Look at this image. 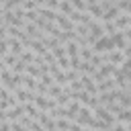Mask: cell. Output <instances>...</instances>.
<instances>
[{
  "instance_id": "cell-1",
  "label": "cell",
  "mask_w": 131,
  "mask_h": 131,
  "mask_svg": "<svg viewBox=\"0 0 131 131\" xmlns=\"http://www.w3.org/2000/svg\"><path fill=\"white\" fill-rule=\"evenodd\" d=\"M108 51H115L113 39H111V37H106V35H102V37H100V39L92 45V53L100 55V53H108Z\"/></svg>"
},
{
  "instance_id": "cell-2",
  "label": "cell",
  "mask_w": 131,
  "mask_h": 131,
  "mask_svg": "<svg viewBox=\"0 0 131 131\" xmlns=\"http://www.w3.org/2000/svg\"><path fill=\"white\" fill-rule=\"evenodd\" d=\"M80 82H82V90L88 92L90 96H98V88H96V82L90 78V76H80Z\"/></svg>"
},
{
  "instance_id": "cell-3",
  "label": "cell",
  "mask_w": 131,
  "mask_h": 131,
  "mask_svg": "<svg viewBox=\"0 0 131 131\" xmlns=\"http://www.w3.org/2000/svg\"><path fill=\"white\" fill-rule=\"evenodd\" d=\"M92 113H94V117H96V119H100V121H102V123H106L108 127H113V125H115V115H111L104 106H96Z\"/></svg>"
},
{
  "instance_id": "cell-4",
  "label": "cell",
  "mask_w": 131,
  "mask_h": 131,
  "mask_svg": "<svg viewBox=\"0 0 131 131\" xmlns=\"http://www.w3.org/2000/svg\"><path fill=\"white\" fill-rule=\"evenodd\" d=\"M23 115H25V104H16V106H12V108L6 111V121H8V123H14V121H18Z\"/></svg>"
},
{
  "instance_id": "cell-5",
  "label": "cell",
  "mask_w": 131,
  "mask_h": 131,
  "mask_svg": "<svg viewBox=\"0 0 131 131\" xmlns=\"http://www.w3.org/2000/svg\"><path fill=\"white\" fill-rule=\"evenodd\" d=\"M66 55H68V59H76V57H80V45L74 43V41L66 43Z\"/></svg>"
},
{
  "instance_id": "cell-6",
  "label": "cell",
  "mask_w": 131,
  "mask_h": 131,
  "mask_svg": "<svg viewBox=\"0 0 131 131\" xmlns=\"http://www.w3.org/2000/svg\"><path fill=\"white\" fill-rule=\"evenodd\" d=\"M115 123H119V125H129L131 123V108H123L117 117H115Z\"/></svg>"
},
{
  "instance_id": "cell-7",
  "label": "cell",
  "mask_w": 131,
  "mask_h": 131,
  "mask_svg": "<svg viewBox=\"0 0 131 131\" xmlns=\"http://www.w3.org/2000/svg\"><path fill=\"white\" fill-rule=\"evenodd\" d=\"M37 82H39V80H35V78H31V76L23 74V86H20V88H25V90H29V92H35Z\"/></svg>"
},
{
  "instance_id": "cell-8",
  "label": "cell",
  "mask_w": 131,
  "mask_h": 131,
  "mask_svg": "<svg viewBox=\"0 0 131 131\" xmlns=\"http://www.w3.org/2000/svg\"><path fill=\"white\" fill-rule=\"evenodd\" d=\"M25 74L27 76H31V78H41V70H39V66H35V63H29L27 68H25Z\"/></svg>"
},
{
  "instance_id": "cell-9",
  "label": "cell",
  "mask_w": 131,
  "mask_h": 131,
  "mask_svg": "<svg viewBox=\"0 0 131 131\" xmlns=\"http://www.w3.org/2000/svg\"><path fill=\"white\" fill-rule=\"evenodd\" d=\"M25 115H27L31 121H37V117H39V108H37L35 104H25Z\"/></svg>"
},
{
  "instance_id": "cell-10",
  "label": "cell",
  "mask_w": 131,
  "mask_h": 131,
  "mask_svg": "<svg viewBox=\"0 0 131 131\" xmlns=\"http://www.w3.org/2000/svg\"><path fill=\"white\" fill-rule=\"evenodd\" d=\"M63 74H66V82H68V84H72V82H78V80H80V76H82L78 70H72V68H70L68 72H63Z\"/></svg>"
},
{
  "instance_id": "cell-11",
  "label": "cell",
  "mask_w": 131,
  "mask_h": 131,
  "mask_svg": "<svg viewBox=\"0 0 131 131\" xmlns=\"http://www.w3.org/2000/svg\"><path fill=\"white\" fill-rule=\"evenodd\" d=\"M18 59H20L23 63H27V66H29V63H33V59H35V53H33L31 49H25V51L20 53V57H18Z\"/></svg>"
},
{
  "instance_id": "cell-12",
  "label": "cell",
  "mask_w": 131,
  "mask_h": 131,
  "mask_svg": "<svg viewBox=\"0 0 131 131\" xmlns=\"http://www.w3.org/2000/svg\"><path fill=\"white\" fill-rule=\"evenodd\" d=\"M92 47H80V59L82 61H90L92 59Z\"/></svg>"
},
{
  "instance_id": "cell-13",
  "label": "cell",
  "mask_w": 131,
  "mask_h": 131,
  "mask_svg": "<svg viewBox=\"0 0 131 131\" xmlns=\"http://www.w3.org/2000/svg\"><path fill=\"white\" fill-rule=\"evenodd\" d=\"M16 61H18V57H16V55H12V53H6V55L2 57V63H4V66H6L8 70H10V68H12V66H14Z\"/></svg>"
},
{
  "instance_id": "cell-14",
  "label": "cell",
  "mask_w": 131,
  "mask_h": 131,
  "mask_svg": "<svg viewBox=\"0 0 131 131\" xmlns=\"http://www.w3.org/2000/svg\"><path fill=\"white\" fill-rule=\"evenodd\" d=\"M72 8H74L76 12H86V10H88V2H82V0H74V2H72Z\"/></svg>"
},
{
  "instance_id": "cell-15",
  "label": "cell",
  "mask_w": 131,
  "mask_h": 131,
  "mask_svg": "<svg viewBox=\"0 0 131 131\" xmlns=\"http://www.w3.org/2000/svg\"><path fill=\"white\" fill-rule=\"evenodd\" d=\"M72 10H74V8H72V2H59V4H57V12H61V14H66V16H68Z\"/></svg>"
},
{
  "instance_id": "cell-16",
  "label": "cell",
  "mask_w": 131,
  "mask_h": 131,
  "mask_svg": "<svg viewBox=\"0 0 131 131\" xmlns=\"http://www.w3.org/2000/svg\"><path fill=\"white\" fill-rule=\"evenodd\" d=\"M51 53H53L55 61H57V59H61V57H66V45H57L55 49H51Z\"/></svg>"
},
{
  "instance_id": "cell-17",
  "label": "cell",
  "mask_w": 131,
  "mask_h": 131,
  "mask_svg": "<svg viewBox=\"0 0 131 131\" xmlns=\"http://www.w3.org/2000/svg\"><path fill=\"white\" fill-rule=\"evenodd\" d=\"M70 123H72V121H68V119H57V121H55V129H57V131H68V129H70Z\"/></svg>"
},
{
  "instance_id": "cell-18",
  "label": "cell",
  "mask_w": 131,
  "mask_h": 131,
  "mask_svg": "<svg viewBox=\"0 0 131 131\" xmlns=\"http://www.w3.org/2000/svg\"><path fill=\"white\" fill-rule=\"evenodd\" d=\"M10 129H12V131H29V129H27V127H23V125H20L18 121H14V123H10Z\"/></svg>"
},
{
  "instance_id": "cell-19",
  "label": "cell",
  "mask_w": 131,
  "mask_h": 131,
  "mask_svg": "<svg viewBox=\"0 0 131 131\" xmlns=\"http://www.w3.org/2000/svg\"><path fill=\"white\" fill-rule=\"evenodd\" d=\"M29 131H45V129H43L37 121H33V123H31V127H29Z\"/></svg>"
},
{
  "instance_id": "cell-20",
  "label": "cell",
  "mask_w": 131,
  "mask_h": 131,
  "mask_svg": "<svg viewBox=\"0 0 131 131\" xmlns=\"http://www.w3.org/2000/svg\"><path fill=\"white\" fill-rule=\"evenodd\" d=\"M111 131H127V127H125V125H119V123H115V125L111 127Z\"/></svg>"
},
{
  "instance_id": "cell-21",
  "label": "cell",
  "mask_w": 131,
  "mask_h": 131,
  "mask_svg": "<svg viewBox=\"0 0 131 131\" xmlns=\"http://www.w3.org/2000/svg\"><path fill=\"white\" fill-rule=\"evenodd\" d=\"M82 129H84V127H80L78 123H70V129H68V131H82Z\"/></svg>"
},
{
  "instance_id": "cell-22",
  "label": "cell",
  "mask_w": 131,
  "mask_h": 131,
  "mask_svg": "<svg viewBox=\"0 0 131 131\" xmlns=\"http://www.w3.org/2000/svg\"><path fill=\"white\" fill-rule=\"evenodd\" d=\"M0 131H12V129H10V123H8V121L2 123V125H0Z\"/></svg>"
},
{
  "instance_id": "cell-23",
  "label": "cell",
  "mask_w": 131,
  "mask_h": 131,
  "mask_svg": "<svg viewBox=\"0 0 131 131\" xmlns=\"http://www.w3.org/2000/svg\"><path fill=\"white\" fill-rule=\"evenodd\" d=\"M6 123V111H0V125Z\"/></svg>"
},
{
  "instance_id": "cell-24",
  "label": "cell",
  "mask_w": 131,
  "mask_h": 131,
  "mask_svg": "<svg viewBox=\"0 0 131 131\" xmlns=\"http://www.w3.org/2000/svg\"><path fill=\"white\" fill-rule=\"evenodd\" d=\"M0 61H2V57H0Z\"/></svg>"
}]
</instances>
